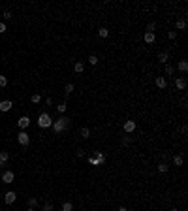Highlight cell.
Returning <instances> with one entry per match:
<instances>
[{"instance_id": "obj_1", "label": "cell", "mask_w": 188, "mask_h": 211, "mask_svg": "<svg viewBox=\"0 0 188 211\" xmlns=\"http://www.w3.org/2000/svg\"><path fill=\"white\" fill-rule=\"evenodd\" d=\"M70 125H71V119L66 117V115H62V117H58L57 121H53V130L57 134H62V132H66V130L70 128Z\"/></svg>"}, {"instance_id": "obj_2", "label": "cell", "mask_w": 188, "mask_h": 211, "mask_svg": "<svg viewBox=\"0 0 188 211\" xmlns=\"http://www.w3.org/2000/svg\"><path fill=\"white\" fill-rule=\"evenodd\" d=\"M38 126H40V128H49V126H53V119H51V115L49 113H40Z\"/></svg>"}, {"instance_id": "obj_3", "label": "cell", "mask_w": 188, "mask_h": 211, "mask_svg": "<svg viewBox=\"0 0 188 211\" xmlns=\"http://www.w3.org/2000/svg\"><path fill=\"white\" fill-rule=\"evenodd\" d=\"M17 141L21 143V145H28V143H30V136L25 132V130H21V132L17 134Z\"/></svg>"}, {"instance_id": "obj_4", "label": "cell", "mask_w": 188, "mask_h": 211, "mask_svg": "<svg viewBox=\"0 0 188 211\" xmlns=\"http://www.w3.org/2000/svg\"><path fill=\"white\" fill-rule=\"evenodd\" d=\"M15 200H17V194H15L13 190H10V192H6V194H4V202H6L8 205H11Z\"/></svg>"}, {"instance_id": "obj_5", "label": "cell", "mask_w": 188, "mask_h": 211, "mask_svg": "<svg viewBox=\"0 0 188 211\" xmlns=\"http://www.w3.org/2000/svg\"><path fill=\"white\" fill-rule=\"evenodd\" d=\"M13 179H15V173L13 172H4L2 173V183H6V185L13 183Z\"/></svg>"}, {"instance_id": "obj_6", "label": "cell", "mask_w": 188, "mask_h": 211, "mask_svg": "<svg viewBox=\"0 0 188 211\" xmlns=\"http://www.w3.org/2000/svg\"><path fill=\"white\" fill-rule=\"evenodd\" d=\"M17 125H19V128H21V130L28 128V125H30V117H28V115H25V117H21V119L17 121Z\"/></svg>"}, {"instance_id": "obj_7", "label": "cell", "mask_w": 188, "mask_h": 211, "mask_svg": "<svg viewBox=\"0 0 188 211\" xmlns=\"http://www.w3.org/2000/svg\"><path fill=\"white\" fill-rule=\"evenodd\" d=\"M135 130V121H126L124 123V132L126 134H132Z\"/></svg>"}, {"instance_id": "obj_8", "label": "cell", "mask_w": 188, "mask_h": 211, "mask_svg": "<svg viewBox=\"0 0 188 211\" xmlns=\"http://www.w3.org/2000/svg\"><path fill=\"white\" fill-rule=\"evenodd\" d=\"M175 87H177L179 91H185L186 89V79L185 77H177L175 79Z\"/></svg>"}, {"instance_id": "obj_9", "label": "cell", "mask_w": 188, "mask_h": 211, "mask_svg": "<svg viewBox=\"0 0 188 211\" xmlns=\"http://www.w3.org/2000/svg\"><path fill=\"white\" fill-rule=\"evenodd\" d=\"M8 158H10V153H8V151H0V168H2V166H6Z\"/></svg>"}, {"instance_id": "obj_10", "label": "cell", "mask_w": 188, "mask_h": 211, "mask_svg": "<svg viewBox=\"0 0 188 211\" xmlns=\"http://www.w3.org/2000/svg\"><path fill=\"white\" fill-rule=\"evenodd\" d=\"M156 87H158V89H166V87H167V81H166L164 75H158V77H156Z\"/></svg>"}, {"instance_id": "obj_11", "label": "cell", "mask_w": 188, "mask_h": 211, "mask_svg": "<svg viewBox=\"0 0 188 211\" xmlns=\"http://www.w3.org/2000/svg\"><path fill=\"white\" fill-rule=\"evenodd\" d=\"M11 106H13V104H11V100H2V102H0V111H10Z\"/></svg>"}, {"instance_id": "obj_12", "label": "cell", "mask_w": 188, "mask_h": 211, "mask_svg": "<svg viewBox=\"0 0 188 211\" xmlns=\"http://www.w3.org/2000/svg\"><path fill=\"white\" fill-rule=\"evenodd\" d=\"M94 158H96V160H98V164H103V162H105V155H103L102 151H96Z\"/></svg>"}, {"instance_id": "obj_13", "label": "cell", "mask_w": 188, "mask_h": 211, "mask_svg": "<svg viewBox=\"0 0 188 211\" xmlns=\"http://www.w3.org/2000/svg\"><path fill=\"white\" fill-rule=\"evenodd\" d=\"M175 29H177V30H185V29H186V21H185V19H177V23H175Z\"/></svg>"}, {"instance_id": "obj_14", "label": "cell", "mask_w": 188, "mask_h": 211, "mask_svg": "<svg viewBox=\"0 0 188 211\" xmlns=\"http://www.w3.org/2000/svg\"><path fill=\"white\" fill-rule=\"evenodd\" d=\"M173 164H175V166H182V164H185V158H182V155H175V157H173Z\"/></svg>"}, {"instance_id": "obj_15", "label": "cell", "mask_w": 188, "mask_h": 211, "mask_svg": "<svg viewBox=\"0 0 188 211\" xmlns=\"http://www.w3.org/2000/svg\"><path fill=\"white\" fill-rule=\"evenodd\" d=\"M177 68H179V72L186 74V72H188V62H186V61H181V62L177 64Z\"/></svg>"}, {"instance_id": "obj_16", "label": "cell", "mask_w": 188, "mask_h": 211, "mask_svg": "<svg viewBox=\"0 0 188 211\" xmlns=\"http://www.w3.org/2000/svg\"><path fill=\"white\" fill-rule=\"evenodd\" d=\"M143 40H145L147 43H153L154 40H156V36H154L153 32H145V36H143Z\"/></svg>"}, {"instance_id": "obj_17", "label": "cell", "mask_w": 188, "mask_h": 211, "mask_svg": "<svg viewBox=\"0 0 188 211\" xmlns=\"http://www.w3.org/2000/svg\"><path fill=\"white\" fill-rule=\"evenodd\" d=\"M75 91V87H74V83H66V87H64V93H66V96H70L71 93Z\"/></svg>"}, {"instance_id": "obj_18", "label": "cell", "mask_w": 188, "mask_h": 211, "mask_svg": "<svg viewBox=\"0 0 188 211\" xmlns=\"http://www.w3.org/2000/svg\"><path fill=\"white\" fill-rule=\"evenodd\" d=\"M156 170H158V172H160V173H166V172H167V170H169V166H167V164H166V162H160V164L156 166Z\"/></svg>"}, {"instance_id": "obj_19", "label": "cell", "mask_w": 188, "mask_h": 211, "mask_svg": "<svg viewBox=\"0 0 188 211\" xmlns=\"http://www.w3.org/2000/svg\"><path fill=\"white\" fill-rule=\"evenodd\" d=\"M158 58L164 62V64H167V58H169V55H167V51H162V53L158 55Z\"/></svg>"}, {"instance_id": "obj_20", "label": "cell", "mask_w": 188, "mask_h": 211, "mask_svg": "<svg viewBox=\"0 0 188 211\" xmlns=\"http://www.w3.org/2000/svg\"><path fill=\"white\" fill-rule=\"evenodd\" d=\"M74 70L77 72V74H81V72L85 70V64H83V62H75V64H74Z\"/></svg>"}, {"instance_id": "obj_21", "label": "cell", "mask_w": 188, "mask_h": 211, "mask_svg": "<svg viewBox=\"0 0 188 211\" xmlns=\"http://www.w3.org/2000/svg\"><path fill=\"white\" fill-rule=\"evenodd\" d=\"M30 100H32V104H40V102H42V94H38V93H36V94H32V96H30Z\"/></svg>"}, {"instance_id": "obj_22", "label": "cell", "mask_w": 188, "mask_h": 211, "mask_svg": "<svg viewBox=\"0 0 188 211\" xmlns=\"http://www.w3.org/2000/svg\"><path fill=\"white\" fill-rule=\"evenodd\" d=\"M87 61H89V64H90V66H96V64H98V57H96V55H90Z\"/></svg>"}, {"instance_id": "obj_23", "label": "cell", "mask_w": 188, "mask_h": 211, "mask_svg": "<svg viewBox=\"0 0 188 211\" xmlns=\"http://www.w3.org/2000/svg\"><path fill=\"white\" fill-rule=\"evenodd\" d=\"M173 74H175V66L166 64V75H173Z\"/></svg>"}, {"instance_id": "obj_24", "label": "cell", "mask_w": 188, "mask_h": 211, "mask_svg": "<svg viewBox=\"0 0 188 211\" xmlns=\"http://www.w3.org/2000/svg\"><path fill=\"white\" fill-rule=\"evenodd\" d=\"M81 136L85 138V140H87V138H90V130L87 128V126H83V128H81Z\"/></svg>"}, {"instance_id": "obj_25", "label": "cell", "mask_w": 188, "mask_h": 211, "mask_svg": "<svg viewBox=\"0 0 188 211\" xmlns=\"http://www.w3.org/2000/svg\"><path fill=\"white\" fill-rule=\"evenodd\" d=\"M98 36H100V38H107V36H109V30H107V29H100L98 30Z\"/></svg>"}, {"instance_id": "obj_26", "label": "cell", "mask_w": 188, "mask_h": 211, "mask_svg": "<svg viewBox=\"0 0 188 211\" xmlns=\"http://www.w3.org/2000/svg\"><path fill=\"white\" fill-rule=\"evenodd\" d=\"M71 209H74L71 202H64V204H62V211H71Z\"/></svg>"}, {"instance_id": "obj_27", "label": "cell", "mask_w": 188, "mask_h": 211, "mask_svg": "<svg viewBox=\"0 0 188 211\" xmlns=\"http://www.w3.org/2000/svg\"><path fill=\"white\" fill-rule=\"evenodd\" d=\"M154 30H156V23H149V25H147V32L154 34Z\"/></svg>"}, {"instance_id": "obj_28", "label": "cell", "mask_w": 188, "mask_h": 211, "mask_svg": "<svg viewBox=\"0 0 188 211\" xmlns=\"http://www.w3.org/2000/svg\"><path fill=\"white\" fill-rule=\"evenodd\" d=\"M28 204H30V208L34 209L36 205H38V198H34V196H32V198H28Z\"/></svg>"}, {"instance_id": "obj_29", "label": "cell", "mask_w": 188, "mask_h": 211, "mask_svg": "<svg viewBox=\"0 0 188 211\" xmlns=\"http://www.w3.org/2000/svg\"><path fill=\"white\" fill-rule=\"evenodd\" d=\"M66 107H68V104H66V102H62V104H58V106H57V109L60 111V113H64V111H66Z\"/></svg>"}, {"instance_id": "obj_30", "label": "cell", "mask_w": 188, "mask_h": 211, "mask_svg": "<svg viewBox=\"0 0 188 211\" xmlns=\"http://www.w3.org/2000/svg\"><path fill=\"white\" fill-rule=\"evenodd\" d=\"M2 17L6 19V21H10V19L13 17V15H11V11H10V10H6V11H4V13H2Z\"/></svg>"}, {"instance_id": "obj_31", "label": "cell", "mask_w": 188, "mask_h": 211, "mask_svg": "<svg viewBox=\"0 0 188 211\" xmlns=\"http://www.w3.org/2000/svg\"><path fill=\"white\" fill-rule=\"evenodd\" d=\"M43 211H53V204H51V202L43 204Z\"/></svg>"}, {"instance_id": "obj_32", "label": "cell", "mask_w": 188, "mask_h": 211, "mask_svg": "<svg viewBox=\"0 0 188 211\" xmlns=\"http://www.w3.org/2000/svg\"><path fill=\"white\" fill-rule=\"evenodd\" d=\"M130 141H132V138H130V136H124V138H122V145H124V147H126V145H130Z\"/></svg>"}, {"instance_id": "obj_33", "label": "cell", "mask_w": 188, "mask_h": 211, "mask_svg": "<svg viewBox=\"0 0 188 211\" xmlns=\"http://www.w3.org/2000/svg\"><path fill=\"white\" fill-rule=\"evenodd\" d=\"M167 38H169V40H175V38H177V32H175V30H169V32H167Z\"/></svg>"}, {"instance_id": "obj_34", "label": "cell", "mask_w": 188, "mask_h": 211, "mask_svg": "<svg viewBox=\"0 0 188 211\" xmlns=\"http://www.w3.org/2000/svg\"><path fill=\"white\" fill-rule=\"evenodd\" d=\"M6 85H8V79L4 75H0V87H6Z\"/></svg>"}, {"instance_id": "obj_35", "label": "cell", "mask_w": 188, "mask_h": 211, "mask_svg": "<svg viewBox=\"0 0 188 211\" xmlns=\"http://www.w3.org/2000/svg\"><path fill=\"white\" fill-rule=\"evenodd\" d=\"M89 162H90V164H92V166H100V164H98V160H96L94 157H89Z\"/></svg>"}, {"instance_id": "obj_36", "label": "cell", "mask_w": 188, "mask_h": 211, "mask_svg": "<svg viewBox=\"0 0 188 211\" xmlns=\"http://www.w3.org/2000/svg\"><path fill=\"white\" fill-rule=\"evenodd\" d=\"M6 23H0V34H4V32H6Z\"/></svg>"}, {"instance_id": "obj_37", "label": "cell", "mask_w": 188, "mask_h": 211, "mask_svg": "<svg viewBox=\"0 0 188 211\" xmlns=\"http://www.w3.org/2000/svg\"><path fill=\"white\" fill-rule=\"evenodd\" d=\"M117 211H128V209H126V208H119Z\"/></svg>"}, {"instance_id": "obj_38", "label": "cell", "mask_w": 188, "mask_h": 211, "mask_svg": "<svg viewBox=\"0 0 188 211\" xmlns=\"http://www.w3.org/2000/svg\"><path fill=\"white\" fill-rule=\"evenodd\" d=\"M26 211H34V209H32V208H30V209H26Z\"/></svg>"}, {"instance_id": "obj_39", "label": "cell", "mask_w": 188, "mask_h": 211, "mask_svg": "<svg viewBox=\"0 0 188 211\" xmlns=\"http://www.w3.org/2000/svg\"><path fill=\"white\" fill-rule=\"evenodd\" d=\"M171 211H179V209H171Z\"/></svg>"}]
</instances>
